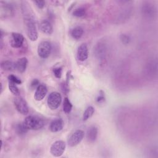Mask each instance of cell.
<instances>
[{"label":"cell","instance_id":"1","mask_svg":"<svg viewBox=\"0 0 158 158\" xmlns=\"http://www.w3.org/2000/svg\"><path fill=\"white\" fill-rule=\"evenodd\" d=\"M28 5L29 4L27 2L23 1L22 4V10L27 36L31 41H34L38 38V32L35 25L33 12Z\"/></svg>","mask_w":158,"mask_h":158},{"label":"cell","instance_id":"2","mask_svg":"<svg viewBox=\"0 0 158 158\" xmlns=\"http://www.w3.org/2000/svg\"><path fill=\"white\" fill-rule=\"evenodd\" d=\"M23 127L27 130H40L44 125L43 119L36 116L29 115L27 117L22 123Z\"/></svg>","mask_w":158,"mask_h":158},{"label":"cell","instance_id":"3","mask_svg":"<svg viewBox=\"0 0 158 158\" xmlns=\"http://www.w3.org/2000/svg\"><path fill=\"white\" fill-rule=\"evenodd\" d=\"M61 101H62V96L58 92L54 91L49 94L48 98L47 103H48V107L51 109L55 110L59 107V106L61 103Z\"/></svg>","mask_w":158,"mask_h":158},{"label":"cell","instance_id":"4","mask_svg":"<svg viewBox=\"0 0 158 158\" xmlns=\"http://www.w3.org/2000/svg\"><path fill=\"white\" fill-rule=\"evenodd\" d=\"M65 143L62 140H57L52 143L50 148L51 154L54 157L61 156L65 150Z\"/></svg>","mask_w":158,"mask_h":158},{"label":"cell","instance_id":"5","mask_svg":"<svg viewBox=\"0 0 158 158\" xmlns=\"http://www.w3.org/2000/svg\"><path fill=\"white\" fill-rule=\"evenodd\" d=\"M51 49V43L48 41H43L38 46V54L41 58L46 59L49 56Z\"/></svg>","mask_w":158,"mask_h":158},{"label":"cell","instance_id":"6","mask_svg":"<svg viewBox=\"0 0 158 158\" xmlns=\"http://www.w3.org/2000/svg\"><path fill=\"white\" fill-rule=\"evenodd\" d=\"M16 109L22 114L26 115L28 113V107L26 101L21 96H17L14 99Z\"/></svg>","mask_w":158,"mask_h":158},{"label":"cell","instance_id":"7","mask_svg":"<svg viewBox=\"0 0 158 158\" xmlns=\"http://www.w3.org/2000/svg\"><path fill=\"white\" fill-rule=\"evenodd\" d=\"M84 131L81 130H77L74 131L68 139V144L71 147L78 145L84 137Z\"/></svg>","mask_w":158,"mask_h":158},{"label":"cell","instance_id":"8","mask_svg":"<svg viewBox=\"0 0 158 158\" xmlns=\"http://www.w3.org/2000/svg\"><path fill=\"white\" fill-rule=\"evenodd\" d=\"M25 38L23 36L19 33H12L10 43L12 48H20L23 44Z\"/></svg>","mask_w":158,"mask_h":158},{"label":"cell","instance_id":"9","mask_svg":"<svg viewBox=\"0 0 158 158\" xmlns=\"http://www.w3.org/2000/svg\"><path fill=\"white\" fill-rule=\"evenodd\" d=\"M48 92V89L44 84H40L36 88L34 98L36 101H41L46 96Z\"/></svg>","mask_w":158,"mask_h":158},{"label":"cell","instance_id":"10","mask_svg":"<svg viewBox=\"0 0 158 158\" xmlns=\"http://www.w3.org/2000/svg\"><path fill=\"white\" fill-rule=\"evenodd\" d=\"M77 58L80 61L83 62L88 59V49L86 44H81L77 50Z\"/></svg>","mask_w":158,"mask_h":158},{"label":"cell","instance_id":"11","mask_svg":"<svg viewBox=\"0 0 158 158\" xmlns=\"http://www.w3.org/2000/svg\"><path fill=\"white\" fill-rule=\"evenodd\" d=\"M39 27L41 31L46 35H51L53 31L52 26L51 22L47 20H42L40 23Z\"/></svg>","mask_w":158,"mask_h":158},{"label":"cell","instance_id":"12","mask_svg":"<svg viewBox=\"0 0 158 158\" xmlns=\"http://www.w3.org/2000/svg\"><path fill=\"white\" fill-rule=\"evenodd\" d=\"M1 16L4 15L5 17H9L14 14L13 8L12 6L7 2H1Z\"/></svg>","mask_w":158,"mask_h":158},{"label":"cell","instance_id":"13","mask_svg":"<svg viewBox=\"0 0 158 158\" xmlns=\"http://www.w3.org/2000/svg\"><path fill=\"white\" fill-rule=\"evenodd\" d=\"M63 121L60 118L53 120L49 125V130L52 132H57L63 128Z\"/></svg>","mask_w":158,"mask_h":158},{"label":"cell","instance_id":"14","mask_svg":"<svg viewBox=\"0 0 158 158\" xmlns=\"http://www.w3.org/2000/svg\"><path fill=\"white\" fill-rule=\"evenodd\" d=\"M27 64H28L27 59L25 57H21L19 59L15 62V69L18 72L20 73H23L27 69Z\"/></svg>","mask_w":158,"mask_h":158},{"label":"cell","instance_id":"15","mask_svg":"<svg viewBox=\"0 0 158 158\" xmlns=\"http://www.w3.org/2000/svg\"><path fill=\"white\" fill-rule=\"evenodd\" d=\"M96 56L99 59V60H104L106 56V49L103 43H98L95 48Z\"/></svg>","mask_w":158,"mask_h":158},{"label":"cell","instance_id":"16","mask_svg":"<svg viewBox=\"0 0 158 158\" xmlns=\"http://www.w3.org/2000/svg\"><path fill=\"white\" fill-rule=\"evenodd\" d=\"M98 136V128L95 126H91L88 128L86 133L87 139L89 142H94Z\"/></svg>","mask_w":158,"mask_h":158},{"label":"cell","instance_id":"17","mask_svg":"<svg viewBox=\"0 0 158 158\" xmlns=\"http://www.w3.org/2000/svg\"><path fill=\"white\" fill-rule=\"evenodd\" d=\"M1 67L4 70L6 71H13L16 70L15 62L10 60H4L1 63Z\"/></svg>","mask_w":158,"mask_h":158},{"label":"cell","instance_id":"18","mask_svg":"<svg viewBox=\"0 0 158 158\" xmlns=\"http://www.w3.org/2000/svg\"><path fill=\"white\" fill-rule=\"evenodd\" d=\"M71 36L75 40H78L80 39L83 34V30L81 27L77 26L74 27L73 29H72L70 31Z\"/></svg>","mask_w":158,"mask_h":158},{"label":"cell","instance_id":"19","mask_svg":"<svg viewBox=\"0 0 158 158\" xmlns=\"http://www.w3.org/2000/svg\"><path fill=\"white\" fill-rule=\"evenodd\" d=\"M94 112V108L91 106H88L83 112V120L85 121L87 120L88 118H89L93 115Z\"/></svg>","mask_w":158,"mask_h":158},{"label":"cell","instance_id":"20","mask_svg":"<svg viewBox=\"0 0 158 158\" xmlns=\"http://www.w3.org/2000/svg\"><path fill=\"white\" fill-rule=\"evenodd\" d=\"M72 109V104H71L70 100L68 99V98H65L64 102H63V110L64 112L68 114L70 112Z\"/></svg>","mask_w":158,"mask_h":158},{"label":"cell","instance_id":"21","mask_svg":"<svg viewBox=\"0 0 158 158\" xmlns=\"http://www.w3.org/2000/svg\"><path fill=\"white\" fill-rule=\"evenodd\" d=\"M143 12H144L145 15H147V16L152 15L154 14V9L152 6H151L150 4H146V6H144L143 8Z\"/></svg>","mask_w":158,"mask_h":158},{"label":"cell","instance_id":"22","mask_svg":"<svg viewBox=\"0 0 158 158\" xmlns=\"http://www.w3.org/2000/svg\"><path fill=\"white\" fill-rule=\"evenodd\" d=\"M9 90L11 91V93H13L14 95L15 96L19 95V90L17 86V84L9 81Z\"/></svg>","mask_w":158,"mask_h":158},{"label":"cell","instance_id":"23","mask_svg":"<svg viewBox=\"0 0 158 158\" xmlns=\"http://www.w3.org/2000/svg\"><path fill=\"white\" fill-rule=\"evenodd\" d=\"M85 13H86V10L84 8L79 7L74 10V11L73 12V15L77 17H81L84 16L85 15Z\"/></svg>","mask_w":158,"mask_h":158},{"label":"cell","instance_id":"24","mask_svg":"<svg viewBox=\"0 0 158 158\" xmlns=\"http://www.w3.org/2000/svg\"><path fill=\"white\" fill-rule=\"evenodd\" d=\"M8 80L9 81H12L17 85H20L22 83V81L17 77L14 75H10L8 77Z\"/></svg>","mask_w":158,"mask_h":158},{"label":"cell","instance_id":"25","mask_svg":"<svg viewBox=\"0 0 158 158\" xmlns=\"http://www.w3.org/2000/svg\"><path fill=\"white\" fill-rule=\"evenodd\" d=\"M16 130L17 133L19 134H24L28 130L23 127V124H18L16 127Z\"/></svg>","mask_w":158,"mask_h":158},{"label":"cell","instance_id":"26","mask_svg":"<svg viewBox=\"0 0 158 158\" xmlns=\"http://www.w3.org/2000/svg\"><path fill=\"white\" fill-rule=\"evenodd\" d=\"M62 69L61 67H56L53 69V73L55 77L57 78H60L62 76Z\"/></svg>","mask_w":158,"mask_h":158},{"label":"cell","instance_id":"27","mask_svg":"<svg viewBox=\"0 0 158 158\" xmlns=\"http://www.w3.org/2000/svg\"><path fill=\"white\" fill-rule=\"evenodd\" d=\"M120 39L124 44H127L130 41V37L125 34H122L120 36Z\"/></svg>","mask_w":158,"mask_h":158},{"label":"cell","instance_id":"28","mask_svg":"<svg viewBox=\"0 0 158 158\" xmlns=\"http://www.w3.org/2000/svg\"><path fill=\"white\" fill-rule=\"evenodd\" d=\"M35 3L37 6V7L40 9H42L45 6V1H35Z\"/></svg>","mask_w":158,"mask_h":158},{"label":"cell","instance_id":"29","mask_svg":"<svg viewBox=\"0 0 158 158\" xmlns=\"http://www.w3.org/2000/svg\"><path fill=\"white\" fill-rule=\"evenodd\" d=\"M40 85V82H39V80L38 79H34L31 81V84H30V86L32 88H37L38 86V85Z\"/></svg>","mask_w":158,"mask_h":158},{"label":"cell","instance_id":"30","mask_svg":"<svg viewBox=\"0 0 158 158\" xmlns=\"http://www.w3.org/2000/svg\"><path fill=\"white\" fill-rule=\"evenodd\" d=\"M101 93H100L99 94V96H98V98H97V99H96V101H97V102H102V101H104V93L102 92V91H101Z\"/></svg>","mask_w":158,"mask_h":158}]
</instances>
